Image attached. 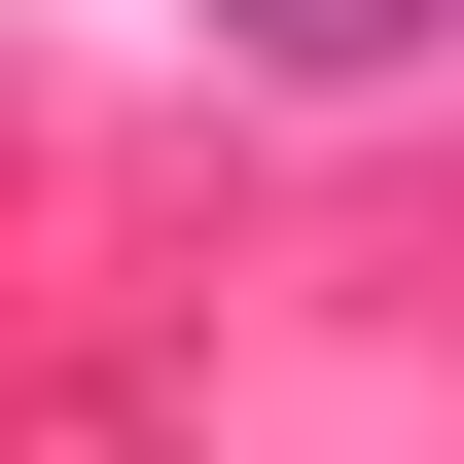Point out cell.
<instances>
[{"label": "cell", "mask_w": 464, "mask_h": 464, "mask_svg": "<svg viewBox=\"0 0 464 464\" xmlns=\"http://www.w3.org/2000/svg\"><path fill=\"white\" fill-rule=\"evenodd\" d=\"M179 36H215V72H286V108H322V72H429L464 0H179Z\"/></svg>", "instance_id": "obj_1"}]
</instances>
